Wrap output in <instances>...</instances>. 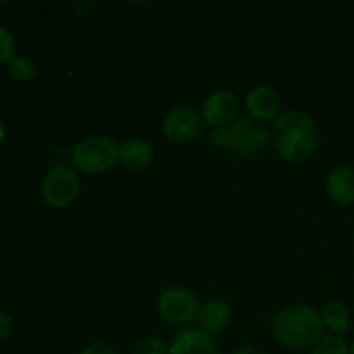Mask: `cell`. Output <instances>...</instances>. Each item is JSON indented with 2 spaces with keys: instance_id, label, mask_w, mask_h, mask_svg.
<instances>
[{
  "instance_id": "obj_1",
  "label": "cell",
  "mask_w": 354,
  "mask_h": 354,
  "mask_svg": "<svg viewBox=\"0 0 354 354\" xmlns=\"http://www.w3.org/2000/svg\"><path fill=\"white\" fill-rule=\"evenodd\" d=\"M273 140L280 158L287 162H303L317 152V121L303 111H289L277 118Z\"/></svg>"
},
{
  "instance_id": "obj_2",
  "label": "cell",
  "mask_w": 354,
  "mask_h": 354,
  "mask_svg": "<svg viewBox=\"0 0 354 354\" xmlns=\"http://www.w3.org/2000/svg\"><path fill=\"white\" fill-rule=\"evenodd\" d=\"M322 315L310 304L287 306L273 318L272 334L280 346L290 349L315 346L324 337Z\"/></svg>"
},
{
  "instance_id": "obj_3",
  "label": "cell",
  "mask_w": 354,
  "mask_h": 354,
  "mask_svg": "<svg viewBox=\"0 0 354 354\" xmlns=\"http://www.w3.org/2000/svg\"><path fill=\"white\" fill-rule=\"evenodd\" d=\"M209 140L216 147L228 149L235 156L249 158L265 151L270 142V135L266 128L256 123L254 120L242 118L230 127L216 128L211 131Z\"/></svg>"
},
{
  "instance_id": "obj_4",
  "label": "cell",
  "mask_w": 354,
  "mask_h": 354,
  "mask_svg": "<svg viewBox=\"0 0 354 354\" xmlns=\"http://www.w3.org/2000/svg\"><path fill=\"white\" fill-rule=\"evenodd\" d=\"M71 161L85 175H102L120 162V145L106 135H93L75 145Z\"/></svg>"
},
{
  "instance_id": "obj_5",
  "label": "cell",
  "mask_w": 354,
  "mask_h": 354,
  "mask_svg": "<svg viewBox=\"0 0 354 354\" xmlns=\"http://www.w3.org/2000/svg\"><path fill=\"white\" fill-rule=\"evenodd\" d=\"M80 190H82V180L78 171L66 165L54 166L45 175L41 183V197L54 209L71 206L78 199Z\"/></svg>"
},
{
  "instance_id": "obj_6",
  "label": "cell",
  "mask_w": 354,
  "mask_h": 354,
  "mask_svg": "<svg viewBox=\"0 0 354 354\" xmlns=\"http://www.w3.org/2000/svg\"><path fill=\"white\" fill-rule=\"evenodd\" d=\"M158 311L168 324L187 325L199 317V299L190 289L182 286L169 287L159 296Z\"/></svg>"
},
{
  "instance_id": "obj_7",
  "label": "cell",
  "mask_w": 354,
  "mask_h": 354,
  "mask_svg": "<svg viewBox=\"0 0 354 354\" xmlns=\"http://www.w3.org/2000/svg\"><path fill=\"white\" fill-rule=\"evenodd\" d=\"M204 131V120L194 107H173L162 120V133L173 144H189Z\"/></svg>"
},
{
  "instance_id": "obj_8",
  "label": "cell",
  "mask_w": 354,
  "mask_h": 354,
  "mask_svg": "<svg viewBox=\"0 0 354 354\" xmlns=\"http://www.w3.org/2000/svg\"><path fill=\"white\" fill-rule=\"evenodd\" d=\"M239 111L237 95L230 90H214L203 104V120L211 128H227L234 123Z\"/></svg>"
},
{
  "instance_id": "obj_9",
  "label": "cell",
  "mask_w": 354,
  "mask_h": 354,
  "mask_svg": "<svg viewBox=\"0 0 354 354\" xmlns=\"http://www.w3.org/2000/svg\"><path fill=\"white\" fill-rule=\"evenodd\" d=\"M245 109L256 121H273L280 114L282 102L279 93L265 85L251 88L245 97Z\"/></svg>"
},
{
  "instance_id": "obj_10",
  "label": "cell",
  "mask_w": 354,
  "mask_h": 354,
  "mask_svg": "<svg viewBox=\"0 0 354 354\" xmlns=\"http://www.w3.org/2000/svg\"><path fill=\"white\" fill-rule=\"evenodd\" d=\"M168 354H221L213 335L201 328H185L178 332L168 348Z\"/></svg>"
},
{
  "instance_id": "obj_11",
  "label": "cell",
  "mask_w": 354,
  "mask_h": 354,
  "mask_svg": "<svg viewBox=\"0 0 354 354\" xmlns=\"http://www.w3.org/2000/svg\"><path fill=\"white\" fill-rule=\"evenodd\" d=\"M328 197L339 206L354 204V168L348 165H339L330 169L325 182Z\"/></svg>"
},
{
  "instance_id": "obj_12",
  "label": "cell",
  "mask_w": 354,
  "mask_h": 354,
  "mask_svg": "<svg viewBox=\"0 0 354 354\" xmlns=\"http://www.w3.org/2000/svg\"><path fill=\"white\" fill-rule=\"evenodd\" d=\"M201 325V330L206 334L214 335L220 334L230 322V306L223 299H211L201 308L199 317H197Z\"/></svg>"
},
{
  "instance_id": "obj_13",
  "label": "cell",
  "mask_w": 354,
  "mask_h": 354,
  "mask_svg": "<svg viewBox=\"0 0 354 354\" xmlns=\"http://www.w3.org/2000/svg\"><path fill=\"white\" fill-rule=\"evenodd\" d=\"M152 145L144 138H130L120 145V161L128 169H145L152 161Z\"/></svg>"
},
{
  "instance_id": "obj_14",
  "label": "cell",
  "mask_w": 354,
  "mask_h": 354,
  "mask_svg": "<svg viewBox=\"0 0 354 354\" xmlns=\"http://www.w3.org/2000/svg\"><path fill=\"white\" fill-rule=\"evenodd\" d=\"M320 315L322 322H324V327L328 328L332 334L342 335L344 332H348L349 325H351V315H349V310L346 308V304L341 303V301H330V303H327Z\"/></svg>"
},
{
  "instance_id": "obj_15",
  "label": "cell",
  "mask_w": 354,
  "mask_h": 354,
  "mask_svg": "<svg viewBox=\"0 0 354 354\" xmlns=\"http://www.w3.org/2000/svg\"><path fill=\"white\" fill-rule=\"evenodd\" d=\"M7 73L16 82H30L37 75V66L28 55H14L7 64Z\"/></svg>"
},
{
  "instance_id": "obj_16",
  "label": "cell",
  "mask_w": 354,
  "mask_h": 354,
  "mask_svg": "<svg viewBox=\"0 0 354 354\" xmlns=\"http://www.w3.org/2000/svg\"><path fill=\"white\" fill-rule=\"evenodd\" d=\"M311 354H349V346L342 335L327 334L313 346Z\"/></svg>"
},
{
  "instance_id": "obj_17",
  "label": "cell",
  "mask_w": 354,
  "mask_h": 354,
  "mask_svg": "<svg viewBox=\"0 0 354 354\" xmlns=\"http://www.w3.org/2000/svg\"><path fill=\"white\" fill-rule=\"evenodd\" d=\"M16 55V40L6 26H0V64H9Z\"/></svg>"
},
{
  "instance_id": "obj_18",
  "label": "cell",
  "mask_w": 354,
  "mask_h": 354,
  "mask_svg": "<svg viewBox=\"0 0 354 354\" xmlns=\"http://www.w3.org/2000/svg\"><path fill=\"white\" fill-rule=\"evenodd\" d=\"M135 354H168L165 342L158 337H145L138 342Z\"/></svg>"
},
{
  "instance_id": "obj_19",
  "label": "cell",
  "mask_w": 354,
  "mask_h": 354,
  "mask_svg": "<svg viewBox=\"0 0 354 354\" xmlns=\"http://www.w3.org/2000/svg\"><path fill=\"white\" fill-rule=\"evenodd\" d=\"M80 354H118V353H116V349H114L113 346L107 344V342L95 341V342H92V344L86 346V348L83 349Z\"/></svg>"
},
{
  "instance_id": "obj_20",
  "label": "cell",
  "mask_w": 354,
  "mask_h": 354,
  "mask_svg": "<svg viewBox=\"0 0 354 354\" xmlns=\"http://www.w3.org/2000/svg\"><path fill=\"white\" fill-rule=\"evenodd\" d=\"M10 334H12V318L6 311H0V341H6Z\"/></svg>"
},
{
  "instance_id": "obj_21",
  "label": "cell",
  "mask_w": 354,
  "mask_h": 354,
  "mask_svg": "<svg viewBox=\"0 0 354 354\" xmlns=\"http://www.w3.org/2000/svg\"><path fill=\"white\" fill-rule=\"evenodd\" d=\"M234 354H266L263 349L254 348V346H244V348L237 349Z\"/></svg>"
},
{
  "instance_id": "obj_22",
  "label": "cell",
  "mask_w": 354,
  "mask_h": 354,
  "mask_svg": "<svg viewBox=\"0 0 354 354\" xmlns=\"http://www.w3.org/2000/svg\"><path fill=\"white\" fill-rule=\"evenodd\" d=\"M6 135H7V130H6V123H3L2 116H0V145H2V142L6 140Z\"/></svg>"
},
{
  "instance_id": "obj_23",
  "label": "cell",
  "mask_w": 354,
  "mask_h": 354,
  "mask_svg": "<svg viewBox=\"0 0 354 354\" xmlns=\"http://www.w3.org/2000/svg\"><path fill=\"white\" fill-rule=\"evenodd\" d=\"M349 354H354V341H353V344L349 346Z\"/></svg>"
}]
</instances>
